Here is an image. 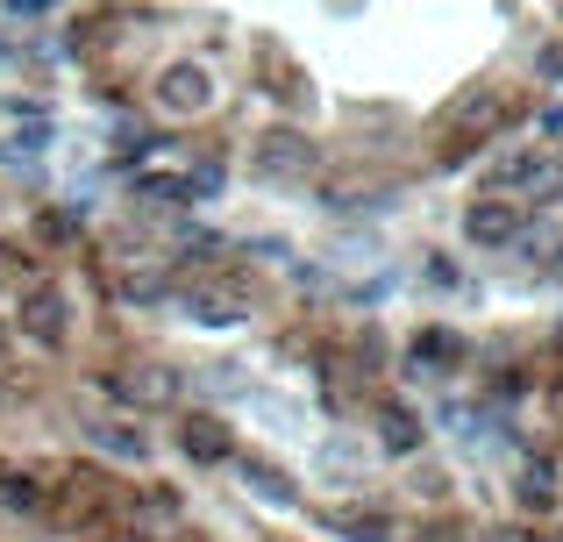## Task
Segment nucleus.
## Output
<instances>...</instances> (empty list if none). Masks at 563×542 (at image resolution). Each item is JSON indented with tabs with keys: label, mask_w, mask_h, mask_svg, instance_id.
Here are the masks:
<instances>
[{
	"label": "nucleus",
	"mask_w": 563,
	"mask_h": 542,
	"mask_svg": "<svg viewBox=\"0 0 563 542\" xmlns=\"http://www.w3.org/2000/svg\"><path fill=\"white\" fill-rule=\"evenodd\" d=\"M186 450L200 464H214V457H229V435H214V421H192V429H186Z\"/></svg>",
	"instance_id": "39448f33"
},
{
	"label": "nucleus",
	"mask_w": 563,
	"mask_h": 542,
	"mask_svg": "<svg viewBox=\"0 0 563 542\" xmlns=\"http://www.w3.org/2000/svg\"><path fill=\"white\" fill-rule=\"evenodd\" d=\"M29 321H36L43 335H57V329H65V300H57V292H51V300H36V314H29Z\"/></svg>",
	"instance_id": "6e6552de"
},
{
	"label": "nucleus",
	"mask_w": 563,
	"mask_h": 542,
	"mask_svg": "<svg viewBox=\"0 0 563 542\" xmlns=\"http://www.w3.org/2000/svg\"><path fill=\"white\" fill-rule=\"evenodd\" d=\"M493 186H499V193H536V186H550V165H542V151L499 157V165H493Z\"/></svg>",
	"instance_id": "20e7f679"
},
{
	"label": "nucleus",
	"mask_w": 563,
	"mask_h": 542,
	"mask_svg": "<svg viewBox=\"0 0 563 542\" xmlns=\"http://www.w3.org/2000/svg\"><path fill=\"white\" fill-rule=\"evenodd\" d=\"M157 100H165L172 114H207V100H214V86H207V65H172L165 79H157Z\"/></svg>",
	"instance_id": "f03ea898"
},
{
	"label": "nucleus",
	"mask_w": 563,
	"mask_h": 542,
	"mask_svg": "<svg viewBox=\"0 0 563 542\" xmlns=\"http://www.w3.org/2000/svg\"><path fill=\"white\" fill-rule=\"evenodd\" d=\"M464 236L485 243V251H507V243L521 236V208H507V200H478V208L464 214Z\"/></svg>",
	"instance_id": "f257e3e1"
},
{
	"label": "nucleus",
	"mask_w": 563,
	"mask_h": 542,
	"mask_svg": "<svg viewBox=\"0 0 563 542\" xmlns=\"http://www.w3.org/2000/svg\"><path fill=\"white\" fill-rule=\"evenodd\" d=\"M257 172L264 179H300V172H314V151H307L300 136H272L264 157H257Z\"/></svg>",
	"instance_id": "7ed1b4c3"
},
{
	"label": "nucleus",
	"mask_w": 563,
	"mask_h": 542,
	"mask_svg": "<svg viewBox=\"0 0 563 542\" xmlns=\"http://www.w3.org/2000/svg\"><path fill=\"white\" fill-rule=\"evenodd\" d=\"M93 443H100V450H114V457H129V464L151 457V443H143V435H129V429H93Z\"/></svg>",
	"instance_id": "0eeeda50"
},
{
	"label": "nucleus",
	"mask_w": 563,
	"mask_h": 542,
	"mask_svg": "<svg viewBox=\"0 0 563 542\" xmlns=\"http://www.w3.org/2000/svg\"><path fill=\"white\" fill-rule=\"evenodd\" d=\"M8 8H14V14H43V8H51V0H8Z\"/></svg>",
	"instance_id": "9d476101"
},
{
	"label": "nucleus",
	"mask_w": 563,
	"mask_h": 542,
	"mask_svg": "<svg viewBox=\"0 0 563 542\" xmlns=\"http://www.w3.org/2000/svg\"><path fill=\"white\" fill-rule=\"evenodd\" d=\"M428 286H450L456 292V286H464V272H456V265H428Z\"/></svg>",
	"instance_id": "1a4fd4ad"
},
{
	"label": "nucleus",
	"mask_w": 563,
	"mask_h": 542,
	"mask_svg": "<svg viewBox=\"0 0 563 542\" xmlns=\"http://www.w3.org/2000/svg\"><path fill=\"white\" fill-rule=\"evenodd\" d=\"M385 450H393V457L421 450V421H413V414H385Z\"/></svg>",
	"instance_id": "423d86ee"
}]
</instances>
